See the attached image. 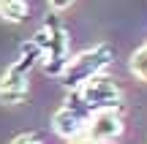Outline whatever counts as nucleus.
<instances>
[{
  "mask_svg": "<svg viewBox=\"0 0 147 144\" xmlns=\"http://www.w3.org/2000/svg\"><path fill=\"white\" fill-rule=\"evenodd\" d=\"M90 117H93V112L84 106L79 92H71V95L65 98V103L52 114V128H55L57 136H63L65 141H71V139H79V136L87 133Z\"/></svg>",
  "mask_w": 147,
  "mask_h": 144,
  "instance_id": "nucleus-4",
  "label": "nucleus"
},
{
  "mask_svg": "<svg viewBox=\"0 0 147 144\" xmlns=\"http://www.w3.org/2000/svg\"><path fill=\"white\" fill-rule=\"evenodd\" d=\"M79 98L84 101V106L90 109V112H117L123 103V92L120 87L115 84V79H109V76H95V79H90L84 87H79Z\"/></svg>",
  "mask_w": 147,
  "mask_h": 144,
  "instance_id": "nucleus-5",
  "label": "nucleus"
},
{
  "mask_svg": "<svg viewBox=\"0 0 147 144\" xmlns=\"http://www.w3.org/2000/svg\"><path fill=\"white\" fill-rule=\"evenodd\" d=\"M131 74L136 76V79L147 82V41L131 54Z\"/></svg>",
  "mask_w": 147,
  "mask_h": 144,
  "instance_id": "nucleus-8",
  "label": "nucleus"
},
{
  "mask_svg": "<svg viewBox=\"0 0 147 144\" xmlns=\"http://www.w3.org/2000/svg\"><path fill=\"white\" fill-rule=\"evenodd\" d=\"M33 41L41 46L44 52V74L47 76H63L65 68L71 63V52H68V33H65L63 22L57 19V14H49L47 22L41 25V30L33 35Z\"/></svg>",
  "mask_w": 147,
  "mask_h": 144,
  "instance_id": "nucleus-2",
  "label": "nucleus"
},
{
  "mask_svg": "<svg viewBox=\"0 0 147 144\" xmlns=\"http://www.w3.org/2000/svg\"><path fill=\"white\" fill-rule=\"evenodd\" d=\"M11 144H44V141H41V139H36V136H27V133H25V136H16Z\"/></svg>",
  "mask_w": 147,
  "mask_h": 144,
  "instance_id": "nucleus-9",
  "label": "nucleus"
},
{
  "mask_svg": "<svg viewBox=\"0 0 147 144\" xmlns=\"http://www.w3.org/2000/svg\"><path fill=\"white\" fill-rule=\"evenodd\" d=\"M0 16H3L5 22L19 25L27 16V0H0Z\"/></svg>",
  "mask_w": 147,
  "mask_h": 144,
  "instance_id": "nucleus-7",
  "label": "nucleus"
},
{
  "mask_svg": "<svg viewBox=\"0 0 147 144\" xmlns=\"http://www.w3.org/2000/svg\"><path fill=\"white\" fill-rule=\"evenodd\" d=\"M93 141L98 144H109V141H117L123 136V117L120 112H95L87 123V133Z\"/></svg>",
  "mask_w": 147,
  "mask_h": 144,
  "instance_id": "nucleus-6",
  "label": "nucleus"
},
{
  "mask_svg": "<svg viewBox=\"0 0 147 144\" xmlns=\"http://www.w3.org/2000/svg\"><path fill=\"white\" fill-rule=\"evenodd\" d=\"M68 144H98V141H93L90 136H79V139H71Z\"/></svg>",
  "mask_w": 147,
  "mask_h": 144,
  "instance_id": "nucleus-11",
  "label": "nucleus"
},
{
  "mask_svg": "<svg viewBox=\"0 0 147 144\" xmlns=\"http://www.w3.org/2000/svg\"><path fill=\"white\" fill-rule=\"evenodd\" d=\"M71 3H74V0H49L52 11H65V8H71Z\"/></svg>",
  "mask_w": 147,
  "mask_h": 144,
  "instance_id": "nucleus-10",
  "label": "nucleus"
},
{
  "mask_svg": "<svg viewBox=\"0 0 147 144\" xmlns=\"http://www.w3.org/2000/svg\"><path fill=\"white\" fill-rule=\"evenodd\" d=\"M112 60H115V49H112L109 44H95V46L79 52L76 57H71L65 74L60 76V79H63V87L68 92H76L79 87H84L90 79L104 76V71L112 65Z\"/></svg>",
  "mask_w": 147,
  "mask_h": 144,
  "instance_id": "nucleus-3",
  "label": "nucleus"
},
{
  "mask_svg": "<svg viewBox=\"0 0 147 144\" xmlns=\"http://www.w3.org/2000/svg\"><path fill=\"white\" fill-rule=\"evenodd\" d=\"M38 60H44L41 46L33 38L25 41L19 49V57L0 76V101L3 103H22L27 98V92H30V71Z\"/></svg>",
  "mask_w": 147,
  "mask_h": 144,
  "instance_id": "nucleus-1",
  "label": "nucleus"
}]
</instances>
